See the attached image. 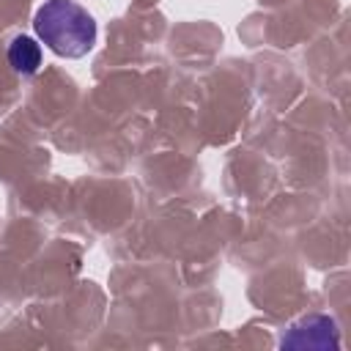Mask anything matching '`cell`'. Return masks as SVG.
<instances>
[{"instance_id": "obj_1", "label": "cell", "mask_w": 351, "mask_h": 351, "mask_svg": "<svg viewBox=\"0 0 351 351\" xmlns=\"http://www.w3.org/2000/svg\"><path fill=\"white\" fill-rule=\"evenodd\" d=\"M36 36L60 58H82L96 44L93 16L74 0H47L33 19Z\"/></svg>"}, {"instance_id": "obj_2", "label": "cell", "mask_w": 351, "mask_h": 351, "mask_svg": "<svg viewBox=\"0 0 351 351\" xmlns=\"http://www.w3.org/2000/svg\"><path fill=\"white\" fill-rule=\"evenodd\" d=\"M8 63L16 74H36L41 66V47L30 36H14L8 44Z\"/></svg>"}]
</instances>
